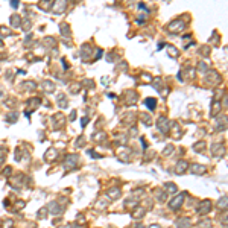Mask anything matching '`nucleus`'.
<instances>
[{
    "mask_svg": "<svg viewBox=\"0 0 228 228\" xmlns=\"http://www.w3.org/2000/svg\"><path fill=\"white\" fill-rule=\"evenodd\" d=\"M167 189H169V192H177V187H175V185H170V184H167Z\"/></svg>",
    "mask_w": 228,
    "mask_h": 228,
    "instance_id": "nucleus-11",
    "label": "nucleus"
},
{
    "mask_svg": "<svg viewBox=\"0 0 228 228\" xmlns=\"http://www.w3.org/2000/svg\"><path fill=\"white\" fill-rule=\"evenodd\" d=\"M64 6H66V3H60L58 6H55V11H56V12H60V9H62Z\"/></svg>",
    "mask_w": 228,
    "mask_h": 228,
    "instance_id": "nucleus-10",
    "label": "nucleus"
},
{
    "mask_svg": "<svg viewBox=\"0 0 228 228\" xmlns=\"http://www.w3.org/2000/svg\"><path fill=\"white\" fill-rule=\"evenodd\" d=\"M50 157H52V158H55V157H56V151H49V152L46 154V160H49Z\"/></svg>",
    "mask_w": 228,
    "mask_h": 228,
    "instance_id": "nucleus-7",
    "label": "nucleus"
},
{
    "mask_svg": "<svg viewBox=\"0 0 228 228\" xmlns=\"http://www.w3.org/2000/svg\"><path fill=\"white\" fill-rule=\"evenodd\" d=\"M187 167V163L185 161H179L178 163V166H177V173H183V170Z\"/></svg>",
    "mask_w": 228,
    "mask_h": 228,
    "instance_id": "nucleus-3",
    "label": "nucleus"
},
{
    "mask_svg": "<svg viewBox=\"0 0 228 228\" xmlns=\"http://www.w3.org/2000/svg\"><path fill=\"white\" fill-rule=\"evenodd\" d=\"M108 195H110V198H119V195H120V190L119 189H114V190H110L108 192Z\"/></svg>",
    "mask_w": 228,
    "mask_h": 228,
    "instance_id": "nucleus-4",
    "label": "nucleus"
},
{
    "mask_svg": "<svg viewBox=\"0 0 228 228\" xmlns=\"http://www.w3.org/2000/svg\"><path fill=\"white\" fill-rule=\"evenodd\" d=\"M44 88L47 90V91H53V84H50V82H44Z\"/></svg>",
    "mask_w": 228,
    "mask_h": 228,
    "instance_id": "nucleus-8",
    "label": "nucleus"
},
{
    "mask_svg": "<svg viewBox=\"0 0 228 228\" xmlns=\"http://www.w3.org/2000/svg\"><path fill=\"white\" fill-rule=\"evenodd\" d=\"M183 221H184V222H181V219H179L178 227H179V228H189V227H190V222H185L187 219H183Z\"/></svg>",
    "mask_w": 228,
    "mask_h": 228,
    "instance_id": "nucleus-6",
    "label": "nucleus"
},
{
    "mask_svg": "<svg viewBox=\"0 0 228 228\" xmlns=\"http://www.w3.org/2000/svg\"><path fill=\"white\" fill-rule=\"evenodd\" d=\"M184 196H185V193H179L177 198H175L172 202H170V208L172 210H178V207L181 205V202H183V199H184Z\"/></svg>",
    "mask_w": 228,
    "mask_h": 228,
    "instance_id": "nucleus-2",
    "label": "nucleus"
},
{
    "mask_svg": "<svg viewBox=\"0 0 228 228\" xmlns=\"http://www.w3.org/2000/svg\"><path fill=\"white\" fill-rule=\"evenodd\" d=\"M210 208H211V202H210V201H202V202L199 204V207L196 208V211H198L199 214H205Z\"/></svg>",
    "mask_w": 228,
    "mask_h": 228,
    "instance_id": "nucleus-1",
    "label": "nucleus"
},
{
    "mask_svg": "<svg viewBox=\"0 0 228 228\" xmlns=\"http://www.w3.org/2000/svg\"><path fill=\"white\" fill-rule=\"evenodd\" d=\"M149 228H160V227H158V225H152V227H149Z\"/></svg>",
    "mask_w": 228,
    "mask_h": 228,
    "instance_id": "nucleus-13",
    "label": "nucleus"
},
{
    "mask_svg": "<svg viewBox=\"0 0 228 228\" xmlns=\"http://www.w3.org/2000/svg\"><path fill=\"white\" fill-rule=\"evenodd\" d=\"M193 170H195L193 173H198V170H202V173H204L205 167H202V166H196V164H195V166H193Z\"/></svg>",
    "mask_w": 228,
    "mask_h": 228,
    "instance_id": "nucleus-9",
    "label": "nucleus"
},
{
    "mask_svg": "<svg viewBox=\"0 0 228 228\" xmlns=\"http://www.w3.org/2000/svg\"><path fill=\"white\" fill-rule=\"evenodd\" d=\"M146 105H147V107H149L151 110H154V108H155V105H157V102H155V99L149 97V99L146 100Z\"/></svg>",
    "mask_w": 228,
    "mask_h": 228,
    "instance_id": "nucleus-5",
    "label": "nucleus"
},
{
    "mask_svg": "<svg viewBox=\"0 0 228 228\" xmlns=\"http://www.w3.org/2000/svg\"><path fill=\"white\" fill-rule=\"evenodd\" d=\"M85 125H87V117H84L82 119V126H85Z\"/></svg>",
    "mask_w": 228,
    "mask_h": 228,
    "instance_id": "nucleus-12",
    "label": "nucleus"
}]
</instances>
